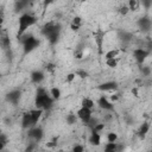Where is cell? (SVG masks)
<instances>
[{
    "label": "cell",
    "mask_w": 152,
    "mask_h": 152,
    "mask_svg": "<svg viewBox=\"0 0 152 152\" xmlns=\"http://www.w3.org/2000/svg\"><path fill=\"white\" fill-rule=\"evenodd\" d=\"M128 12H129V7H128V6H125V5L121 6L120 10H119V13H120L121 15H126Z\"/></svg>",
    "instance_id": "obj_31"
},
{
    "label": "cell",
    "mask_w": 152,
    "mask_h": 152,
    "mask_svg": "<svg viewBox=\"0 0 152 152\" xmlns=\"http://www.w3.org/2000/svg\"><path fill=\"white\" fill-rule=\"evenodd\" d=\"M81 1H86V0H81Z\"/></svg>",
    "instance_id": "obj_44"
},
{
    "label": "cell",
    "mask_w": 152,
    "mask_h": 152,
    "mask_svg": "<svg viewBox=\"0 0 152 152\" xmlns=\"http://www.w3.org/2000/svg\"><path fill=\"white\" fill-rule=\"evenodd\" d=\"M106 64L109 66V68H115L118 65V59L116 58H109V59H106Z\"/></svg>",
    "instance_id": "obj_28"
},
{
    "label": "cell",
    "mask_w": 152,
    "mask_h": 152,
    "mask_svg": "<svg viewBox=\"0 0 152 152\" xmlns=\"http://www.w3.org/2000/svg\"><path fill=\"white\" fill-rule=\"evenodd\" d=\"M53 97L51 95H49V93L46 91L45 88L39 87L36 91V97H34V106L36 108L43 109V110H48L52 107L53 104Z\"/></svg>",
    "instance_id": "obj_2"
},
{
    "label": "cell",
    "mask_w": 152,
    "mask_h": 152,
    "mask_svg": "<svg viewBox=\"0 0 152 152\" xmlns=\"http://www.w3.org/2000/svg\"><path fill=\"white\" fill-rule=\"evenodd\" d=\"M138 26L139 28L142 31V32H148L152 27V20L148 18V17H141L139 20H138Z\"/></svg>",
    "instance_id": "obj_10"
},
{
    "label": "cell",
    "mask_w": 152,
    "mask_h": 152,
    "mask_svg": "<svg viewBox=\"0 0 152 152\" xmlns=\"http://www.w3.org/2000/svg\"><path fill=\"white\" fill-rule=\"evenodd\" d=\"M148 131H150V124H148V122H144V124L140 126L139 131H138V134H139L140 139H144V138L146 137V134L148 133Z\"/></svg>",
    "instance_id": "obj_17"
},
{
    "label": "cell",
    "mask_w": 152,
    "mask_h": 152,
    "mask_svg": "<svg viewBox=\"0 0 152 152\" xmlns=\"http://www.w3.org/2000/svg\"><path fill=\"white\" fill-rule=\"evenodd\" d=\"M89 142L91 145H94V146H99L100 142H101V135H100V133L96 132V131H94V129H91V134L89 137Z\"/></svg>",
    "instance_id": "obj_15"
},
{
    "label": "cell",
    "mask_w": 152,
    "mask_h": 152,
    "mask_svg": "<svg viewBox=\"0 0 152 152\" xmlns=\"http://www.w3.org/2000/svg\"><path fill=\"white\" fill-rule=\"evenodd\" d=\"M128 7H129V11H137L139 7V1L138 0H128Z\"/></svg>",
    "instance_id": "obj_25"
},
{
    "label": "cell",
    "mask_w": 152,
    "mask_h": 152,
    "mask_svg": "<svg viewBox=\"0 0 152 152\" xmlns=\"http://www.w3.org/2000/svg\"><path fill=\"white\" fill-rule=\"evenodd\" d=\"M93 114V112H91V109L90 108H87V107H81L78 110H77V116H78V119L84 124V125H88V122L90 121V119H91V115Z\"/></svg>",
    "instance_id": "obj_8"
},
{
    "label": "cell",
    "mask_w": 152,
    "mask_h": 152,
    "mask_svg": "<svg viewBox=\"0 0 152 152\" xmlns=\"http://www.w3.org/2000/svg\"><path fill=\"white\" fill-rule=\"evenodd\" d=\"M104 36L106 33L99 28L97 31L94 32V40H95V44H96V48H97V52L99 55H102L103 52V42H104Z\"/></svg>",
    "instance_id": "obj_7"
},
{
    "label": "cell",
    "mask_w": 152,
    "mask_h": 152,
    "mask_svg": "<svg viewBox=\"0 0 152 152\" xmlns=\"http://www.w3.org/2000/svg\"><path fill=\"white\" fill-rule=\"evenodd\" d=\"M118 88H119L118 83L114 81H108V82H104L97 86V89L102 91H114V90H118Z\"/></svg>",
    "instance_id": "obj_12"
},
{
    "label": "cell",
    "mask_w": 152,
    "mask_h": 152,
    "mask_svg": "<svg viewBox=\"0 0 152 152\" xmlns=\"http://www.w3.org/2000/svg\"><path fill=\"white\" fill-rule=\"evenodd\" d=\"M107 140H108L109 142H115V141L118 140V134L114 133V132H109V133L107 134Z\"/></svg>",
    "instance_id": "obj_27"
},
{
    "label": "cell",
    "mask_w": 152,
    "mask_h": 152,
    "mask_svg": "<svg viewBox=\"0 0 152 152\" xmlns=\"http://www.w3.org/2000/svg\"><path fill=\"white\" fill-rule=\"evenodd\" d=\"M31 81L33 82V83H36V84H40L42 82H43V80L45 78V75H44V72L42 71V70H34V71H32L31 72Z\"/></svg>",
    "instance_id": "obj_14"
},
{
    "label": "cell",
    "mask_w": 152,
    "mask_h": 152,
    "mask_svg": "<svg viewBox=\"0 0 152 152\" xmlns=\"http://www.w3.org/2000/svg\"><path fill=\"white\" fill-rule=\"evenodd\" d=\"M55 1H57V0H44V7H48L49 5L53 4Z\"/></svg>",
    "instance_id": "obj_41"
},
{
    "label": "cell",
    "mask_w": 152,
    "mask_h": 152,
    "mask_svg": "<svg viewBox=\"0 0 152 152\" xmlns=\"http://www.w3.org/2000/svg\"><path fill=\"white\" fill-rule=\"evenodd\" d=\"M103 128H104V122H102V124H97V125H96V126H95V127H94L93 129L100 133V132H101V131H102Z\"/></svg>",
    "instance_id": "obj_33"
},
{
    "label": "cell",
    "mask_w": 152,
    "mask_h": 152,
    "mask_svg": "<svg viewBox=\"0 0 152 152\" xmlns=\"http://www.w3.org/2000/svg\"><path fill=\"white\" fill-rule=\"evenodd\" d=\"M30 114L32 116V120L34 122V125L38 122V120L40 119L42 114H43V109H39V108H34V109H31L30 110Z\"/></svg>",
    "instance_id": "obj_16"
},
{
    "label": "cell",
    "mask_w": 152,
    "mask_h": 152,
    "mask_svg": "<svg viewBox=\"0 0 152 152\" xmlns=\"http://www.w3.org/2000/svg\"><path fill=\"white\" fill-rule=\"evenodd\" d=\"M34 126V122L32 120V116L30 114V112L27 113H24L23 114V118H21V127L24 129H30L31 127Z\"/></svg>",
    "instance_id": "obj_13"
},
{
    "label": "cell",
    "mask_w": 152,
    "mask_h": 152,
    "mask_svg": "<svg viewBox=\"0 0 152 152\" xmlns=\"http://www.w3.org/2000/svg\"><path fill=\"white\" fill-rule=\"evenodd\" d=\"M1 46H2V49L5 51L10 50V48H11V40H10V37L7 34H2V37H1Z\"/></svg>",
    "instance_id": "obj_19"
},
{
    "label": "cell",
    "mask_w": 152,
    "mask_h": 152,
    "mask_svg": "<svg viewBox=\"0 0 152 152\" xmlns=\"http://www.w3.org/2000/svg\"><path fill=\"white\" fill-rule=\"evenodd\" d=\"M132 94H134V96H138V89L137 88H133L132 89Z\"/></svg>",
    "instance_id": "obj_43"
},
{
    "label": "cell",
    "mask_w": 152,
    "mask_h": 152,
    "mask_svg": "<svg viewBox=\"0 0 152 152\" xmlns=\"http://www.w3.org/2000/svg\"><path fill=\"white\" fill-rule=\"evenodd\" d=\"M27 137H28V139H31L32 141L39 142V141L43 139V137H44V131L42 129V127H36V126H33V127H31V128L28 129Z\"/></svg>",
    "instance_id": "obj_5"
},
{
    "label": "cell",
    "mask_w": 152,
    "mask_h": 152,
    "mask_svg": "<svg viewBox=\"0 0 152 152\" xmlns=\"http://www.w3.org/2000/svg\"><path fill=\"white\" fill-rule=\"evenodd\" d=\"M80 27H81V26H78V25H76V24H74V23L70 24V28H71L72 31H78Z\"/></svg>",
    "instance_id": "obj_40"
},
{
    "label": "cell",
    "mask_w": 152,
    "mask_h": 152,
    "mask_svg": "<svg viewBox=\"0 0 152 152\" xmlns=\"http://www.w3.org/2000/svg\"><path fill=\"white\" fill-rule=\"evenodd\" d=\"M20 42L23 44V51H24V55H27L30 52H32L33 50H36L38 46H39V40L34 37V36H21L20 38Z\"/></svg>",
    "instance_id": "obj_4"
},
{
    "label": "cell",
    "mask_w": 152,
    "mask_h": 152,
    "mask_svg": "<svg viewBox=\"0 0 152 152\" xmlns=\"http://www.w3.org/2000/svg\"><path fill=\"white\" fill-rule=\"evenodd\" d=\"M141 4L145 7V10H148L152 6V0H141Z\"/></svg>",
    "instance_id": "obj_32"
},
{
    "label": "cell",
    "mask_w": 152,
    "mask_h": 152,
    "mask_svg": "<svg viewBox=\"0 0 152 152\" xmlns=\"http://www.w3.org/2000/svg\"><path fill=\"white\" fill-rule=\"evenodd\" d=\"M75 74H76V76H78V77H81V78L88 77V72H87L86 70H83V69H77Z\"/></svg>",
    "instance_id": "obj_30"
},
{
    "label": "cell",
    "mask_w": 152,
    "mask_h": 152,
    "mask_svg": "<svg viewBox=\"0 0 152 152\" xmlns=\"http://www.w3.org/2000/svg\"><path fill=\"white\" fill-rule=\"evenodd\" d=\"M140 71H141L144 77H147V76L151 75V69L148 66H140Z\"/></svg>",
    "instance_id": "obj_29"
},
{
    "label": "cell",
    "mask_w": 152,
    "mask_h": 152,
    "mask_svg": "<svg viewBox=\"0 0 152 152\" xmlns=\"http://www.w3.org/2000/svg\"><path fill=\"white\" fill-rule=\"evenodd\" d=\"M55 68H56V66H55V64H53V63H48V64H46V66H45V69H46L48 71H53V70H55Z\"/></svg>",
    "instance_id": "obj_35"
},
{
    "label": "cell",
    "mask_w": 152,
    "mask_h": 152,
    "mask_svg": "<svg viewBox=\"0 0 152 152\" xmlns=\"http://www.w3.org/2000/svg\"><path fill=\"white\" fill-rule=\"evenodd\" d=\"M75 57H76L77 59H81V58L83 57V50H82V49L76 50V52H75Z\"/></svg>",
    "instance_id": "obj_34"
},
{
    "label": "cell",
    "mask_w": 152,
    "mask_h": 152,
    "mask_svg": "<svg viewBox=\"0 0 152 152\" xmlns=\"http://www.w3.org/2000/svg\"><path fill=\"white\" fill-rule=\"evenodd\" d=\"M8 142V139H7V137L2 133L1 135H0V151H2L4 150V147L6 146V144Z\"/></svg>",
    "instance_id": "obj_26"
},
{
    "label": "cell",
    "mask_w": 152,
    "mask_h": 152,
    "mask_svg": "<svg viewBox=\"0 0 152 152\" xmlns=\"http://www.w3.org/2000/svg\"><path fill=\"white\" fill-rule=\"evenodd\" d=\"M61 30H62V28H61V24L50 21V23H46V24L42 27L40 32H42V34L49 40V43H50L51 45H55V44H57V42H58V39H59Z\"/></svg>",
    "instance_id": "obj_1"
},
{
    "label": "cell",
    "mask_w": 152,
    "mask_h": 152,
    "mask_svg": "<svg viewBox=\"0 0 152 152\" xmlns=\"http://www.w3.org/2000/svg\"><path fill=\"white\" fill-rule=\"evenodd\" d=\"M118 53H119V49H112L109 51H107L104 53V58L106 59H109V58H116L118 57Z\"/></svg>",
    "instance_id": "obj_20"
},
{
    "label": "cell",
    "mask_w": 152,
    "mask_h": 152,
    "mask_svg": "<svg viewBox=\"0 0 152 152\" xmlns=\"http://www.w3.org/2000/svg\"><path fill=\"white\" fill-rule=\"evenodd\" d=\"M77 114L75 115V114H68L66 115V124L68 125H74V124H76L77 122Z\"/></svg>",
    "instance_id": "obj_23"
},
{
    "label": "cell",
    "mask_w": 152,
    "mask_h": 152,
    "mask_svg": "<svg viewBox=\"0 0 152 152\" xmlns=\"http://www.w3.org/2000/svg\"><path fill=\"white\" fill-rule=\"evenodd\" d=\"M20 97H21V91L18 90V89H14V90H11L10 93H7L6 95V100L12 103V104H18V102L20 101Z\"/></svg>",
    "instance_id": "obj_9"
},
{
    "label": "cell",
    "mask_w": 152,
    "mask_h": 152,
    "mask_svg": "<svg viewBox=\"0 0 152 152\" xmlns=\"http://www.w3.org/2000/svg\"><path fill=\"white\" fill-rule=\"evenodd\" d=\"M37 17L31 14V13H24L19 17L18 19V33H17V37L18 39L25 34V32L27 31L28 27L33 26L36 23H37Z\"/></svg>",
    "instance_id": "obj_3"
},
{
    "label": "cell",
    "mask_w": 152,
    "mask_h": 152,
    "mask_svg": "<svg viewBox=\"0 0 152 152\" xmlns=\"http://www.w3.org/2000/svg\"><path fill=\"white\" fill-rule=\"evenodd\" d=\"M83 150H84V147L81 146V145H76V146L72 147V151H74V152H82Z\"/></svg>",
    "instance_id": "obj_37"
},
{
    "label": "cell",
    "mask_w": 152,
    "mask_h": 152,
    "mask_svg": "<svg viewBox=\"0 0 152 152\" xmlns=\"http://www.w3.org/2000/svg\"><path fill=\"white\" fill-rule=\"evenodd\" d=\"M19 1H20V2H23V4H24L26 7H28V6H30V5H31V4H32L34 0H19Z\"/></svg>",
    "instance_id": "obj_39"
},
{
    "label": "cell",
    "mask_w": 152,
    "mask_h": 152,
    "mask_svg": "<svg viewBox=\"0 0 152 152\" xmlns=\"http://www.w3.org/2000/svg\"><path fill=\"white\" fill-rule=\"evenodd\" d=\"M97 104H99V107L101 108V109H103V110H108V112H113L114 110V104L103 95V96H101L99 100H97Z\"/></svg>",
    "instance_id": "obj_11"
},
{
    "label": "cell",
    "mask_w": 152,
    "mask_h": 152,
    "mask_svg": "<svg viewBox=\"0 0 152 152\" xmlns=\"http://www.w3.org/2000/svg\"><path fill=\"white\" fill-rule=\"evenodd\" d=\"M72 23H74V24H76V25H78V26H81L82 20H81V18H80V17H75V18L72 19Z\"/></svg>",
    "instance_id": "obj_38"
},
{
    "label": "cell",
    "mask_w": 152,
    "mask_h": 152,
    "mask_svg": "<svg viewBox=\"0 0 152 152\" xmlns=\"http://www.w3.org/2000/svg\"><path fill=\"white\" fill-rule=\"evenodd\" d=\"M50 95L55 99V100H58L59 97H61V90L58 89V88H51V90H50Z\"/></svg>",
    "instance_id": "obj_24"
},
{
    "label": "cell",
    "mask_w": 152,
    "mask_h": 152,
    "mask_svg": "<svg viewBox=\"0 0 152 152\" xmlns=\"http://www.w3.org/2000/svg\"><path fill=\"white\" fill-rule=\"evenodd\" d=\"M118 99H119V96H118L116 94H115V95H112V96H110V100H112V101H116Z\"/></svg>",
    "instance_id": "obj_42"
},
{
    "label": "cell",
    "mask_w": 152,
    "mask_h": 152,
    "mask_svg": "<svg viewBox=\"0 0 152 152\" xmlns=\"http://www.w3.org/2000/svg\"><path fill=\"white\" fill-rule=\"evenodd\" d=\"M81 104H82L83 107H87V108H90V109H93L95 103H94V101H93L91 99H89V97H84V99L82 100Z\"/></svg>",
    "instance_id": "obj_21"
},
{
    "label": "cell",
    "mask_w": 152,
    "mask_h": 152,
    "mask_svg": "<svg viewBox=\"0 0 152 152\" xmlns=\"http://www.w3.org/2000/svg\"><path fill=\"white\" fill-rule=\"evenodd\" d=\"M104 151L106 152H114V151H118V145H116V141L115 142H107V145L104 146Z\"/></svg>",
    "instance_id": "obj_22"
},
{
    "label": "cell",
    "mask_w": 152,
    "mask_h": 152,
    "mask_svg": "<svg viewBox=\"0 0 152 152\" xmlns=\"http://www.w3.org/2000/svg\"><path fill=\"white\" fill-rule=\"evenodd\" d=\"M119 38H120V40L122 43H129L133 39V34L129 33V32H127V31H121L119 33Z\"/></svg>",
    "instance_id": "obj_18"
},
{
    "label": "cell",
    "mask_w": 152,
    "mask_h": 152,
    "mask_svg": "<svg viewBox=\"0 0 152 152\" xmlns=\"http://www.w3.org/2000/svg\"><path fill=\"white\" fill-rule=\"evenodd\" d=\"M75 77H76V74H75V72H70V74H68V76H66V82H71Z\"/></svg>",
    "instance_id": "obj_36"
},
{
    "label": "cell",
    "mask_w": 152,
    "mask_h": 152,
    "mask_svg": "<svg viewBox=\"0 0 152 152\" xmlns=\"http://www.w3.org/2000/svg\"><path fill=\"white\" fill-rule=\"evenodd\" d=\"M132 53H133V57H134L135 62H137L139 65H142V63L146 61L147 56H148L151 52H148L147 50L141 49V48H135Z\"/></svg>",
    "instance_id": "obj_6"
}]
</instances>
